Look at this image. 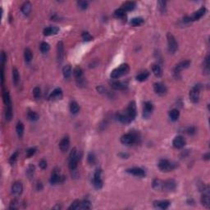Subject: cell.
<instances>
[{"label":"cell","mask_w":210,"mask_h":210,"mask_svg":"<svg viewBox=\"0 0 210 210\" xmlns=\"http://www.w3.org/2000/svg\"><path fill=\"white\" fill-rule=\"evenodd\" d=\"M39 48H40V51L43 52V53H45V52H48L50 49V46L48 43L46 42H42L40 44V46H39Z\"/></svg>","instance_id":"44"},{"label":"cell","mask_w":210,"mask_h":210,"mask_svg":"<svg viewBox=\"0 0 210 210\" xmlns=\"http://www.w3.org/2000/svg\"><path fill=\"white\" fill-rule=\"evenodd\" d=\"M187 132H188V134H190V135H193V134L195 133V127H189L188 130H187Z\"/></svg>","instance_id":"56"},{"label":"cell","mask_w":210,"mask_h":210,"mask_svg":"<svg viewBox=\"0 0 210 210\" xmlns=\"http://www.w3.org/2000/svg\"><path fill=\"white\" fill-rule=\"evenodd\" d=\"M35 166L33 165V164H31L30 166L28 167V168H27V171H26V175L27 176L31 179L32 178L33 176H34V173H35Z\"/></svg>","instance_id":"43"},{"label":"cell","mask_w":210,"mask_h":210,"mask_svg":"<svg viewBox=\"0 0 210 210\" xmlns=\"http://www.w3.org/2000/svg\"><path fill=\"white\" fill-rule=\"evenodd\" d=\"M24 125L22 122H18V124H17V127H16V131H17V133H18V136L21 138L23 136V134H24Z\"/></svg>","instance_id":"35"},{"label":"cell","mask_w":210,"mask_h":210,"mask_svg":"<svg viewBox=\"0 0 210 210\" xmlns=\"http://www.w3.org/2000/svg\"><path fill=\"white\" fill-rule=\"evenodd\" d=\"M57 61L59 63H61L63 61V57H64V45L62 41H59L57 43Z\"/></svg>","instance_id":"15"},{"label":"cell","mask_w":210,"mask_h":210,"mask_svg":"<svg viewBox=\"0 0 210 210\" xmlns=\"http://www.w3.org/2000/svg\"><path fill=\"white\" fill-rule=\"evenodd\" d=\"M13 81L15 85H18L20 81V75L18 68L13 67Z\"/></svg>","instance_id":"30"},{"label":"cell","mask_w":210,"mask_h":210,"mask_svg":"<svg viewBox=\"0 0 210 210\" xmlns=\"http://www.w3.org/2000/svg\"><path fill=\"white\" fill-rule=\"evenodd\" d=\"M82 39L85 41H91V40H93V37H92V35L89 32L85 31V32L82 33Z\"/></svg>","instance_id":"52"},{"label":"cell","mask_w":210,"mask_h":210,"mask_svg":"<svg viewBox=\"0 0 210 210\" xmlns=\"http://www.w3.org/2000/svg\"><path fill=\"white\" fill-rule=\"evenodd\" d=\"M114 15L115 17L118 18H123L126 17V11L123 8H120L117 9L115 12H114Z\"/></svg>","instance_id":"42"},{"label":"cell","mask_w":210,"mask_h":210,"mask_svg":"<svg viewBox=\"0 0 210 210\" xmlns=\"http://www.w3.org/2000/svg\"><path fill=\"white\" fill-rule=\"evenodd\" d=\"M149 76V72L148 71H142V72H140V74H138L136 76V80H138V81H144V80H146L148 77Z\"/></svg>","instance_id":"32"},{"label":"cell","mask_w":210,"mask_h":210,"mask_svg":"<svg viewBox=\"0 0 210 210\" xmlns=\"http://www.w3.org/2000/svg\"><path fill=\"white\" fill-rule=\"evenodd\" d=\"M179 117H180L179 110L174 108V109H172L170 112H169V118H171L172 121H173V122L177 121L178 118H179Z\"/></svg>","instance_id":"31"},{"label":"cell","mask_w":210,"mask_h":210,"mask_svg":"<svg viewBox=\"0 0 210 210\" xmlns=\"http://www.w3.org/2000/svg\"><path fill=\"white\" fill-rule=\"evenodd\" d=\"M158 4L159 6V10L161 11V13H165L166 12V4L167 2L165 1H158Z\"/></svg>","instance_id":"50"},{"label":"cell","mask_w":210,"mask_h":210,"mask_svg":"<svg viewBox=\"0 0 210 210\" xmlns=\"http://www.w3.org/2000/svg\"><path fill=\"white\" fill-rule=\"evenodd\" d=\"M111 86L112 88H113L114 90H123L127 88V84L123 81H113L111 84Z\"/></svg>","instance_id":"23"},{"label":"cell","mask_w":210,"mask_h":210,"mask_svg":"<svg viewBox=\"0 0 210 210\" xmlns=\"http://www.w3.org/2000/svg\"><path fill=\"white\" fill-rule=\"evenodd\" d=\"M119 155H120V156H121L122 158H126L129 156V155H128L127 153H120Z\"/></svg>","instance_id":"58"},{"label":"cell","mask_w":210,"mask_h":210,"mask_svg":"<svg viewBox=\"0 0 210 210\" xmlns=\"http://www.w3.org/2000/svg\"><path fill=\"white\" fill-rule=\"evenodd\" d=\"M31 7L32 5L30 2H25L22 6V12L24 15H29V13H31Z\"/></svg>","instance_id":"27"},{"label":"cell","mask_w":210,"mask_h":210,"mask_svg":"<svg viewBox=\"0 0 210 210\" xmlns=\"http://www.w3.org/2000/svg\"><path fill=\"white\" fill-rule=\"evenodd\" d=\"M71 66L70 65H66L63 68H62V74L64 76L66 79H68L71 76Z\"/></svg>","instance_id":"34"},{"label":"cell","mask_w":210,"mask_h":210,"mask_svg":"<svg viewBox=\"0 0 210 210\" xmlns=\"http://www.w3.org/2000/svg\"><path fill=\"white\" fill-rule=\"evenodd\" d=\"M35 152H36V149H35V148H30V149H28L27 151H26V157H32L35 153Z\"/></svg>","instance_id":"54"},{"label":"cell","mask_w":210,"mask_h":210,"mask_svg":"<svg viewBox=\"0 0 210 210\" xmlns=\"http://www.w3.org/2000/svg\"><path fill=\"white\" fill-rule=\"evenodd\" d=\"M153 104L149 101H147L144 103V112H143V116L144 118H149V116L151 115L152 112H153Z\"/></svg>","instance_id":"17"},{"label":"cell","mask_w":210,"mask_h":210,"mask_svg":"<svg viewBox=\"0 0 210 210\" xmlns=\"http://www.w3.org/2000/svg\"><path fill=\"white\" fill-rule=\"evenodd\" d=\"M22 191H23V186L21 182L19 181H16L13 184L12 186V193L14 195L18 196L20 195H22Z\"/></svg>","instance_id":"16"},{"label":"cell","mask_w":210,"mask_h":210,"mask_svg":"<svg viewBox=\"0 0 210 210\" xmlns=\"http://www.w3.org/2000/svg\"><path fill=\"white\" fill-rule=\"evenodd\" d=\"M103 180H102V170L98 168L95 170L93 176V185L94 188L97 190H100L103 187Z\"/></svg>","instance_id":"6"},{"label":"cell","mask_w":210,"mask_h":210,"mask_svg":"<svg viewBox=\"0 0 210 210\" xmlns=\"http://www.w3.org/2000/svg\"><path fill=\"white\" fill-rule=\"evenodd\" d=\"M153 90H154L155 93L159 94V95H164L167 91L166 85L160 83V82L153 84Z\"/></svg>","instance_id":"13"},{"label":"cell","mask_w":210,"mask_h":210,"mask_svg":"<svg viewBox=\"0 0 210 210\" xmlns=\"http://www.w3.org/2000/svg\"><path fill=\"white\" fill-rule=\"evenodd\" d=\"M209 157H210L209 153H206L205 155H204V159H205V160H209Z\"/></svg>","instance_id":"57"},{"label":"cell","mask_w":210,"mask_h":210,"mask_svg":"<svg viewBox=\"0 0 210 210\" xmlns=\"http://www.w3.org/2000/svg\"><path fill=\"white\" fill-rule=\"evenodd\" d=\"M138 136L137 134L135 132H130V133H127L123 135L121 137V142L123 144H126V145H131V144H135L136 142H137L138 140Z\"/></svg>","instance_id":"5"},{"label":"cell","mask_w":210,"mask_h":210,"mask_svg":"<svg viewBox=\"0 0 210 210\" xmlns=\"http://www.w3.org/2000/svg\"><path fill=\"white\" fill-rule=\"evenodd\" d=\"M87 160H88V162L90 163V164H94L95 162H96V157H95V155H94V153H90L88 154V158H87Z\"/></svg>","instance_id":"46"},{"label":"cell","mask_w":210,"mask_h":210,"mask_svg":"<svg viewBox=\"0 0 210 210\" xmlns=\"http://www.w3.org/2000/svg\"><path fill=\"white\" fill-rule=\"evenodd\" d=\"M18 155H19V152L18 151H16L15 153H13V154L11 155V157L9 158V163L11 164V165H13L16 161H17V159H18Z\"/></svg>","instance_id":"47"},{"label":"cell","mask_w":210,"mask_h":210,"mask_svg":"<svg viewBox=\"0 0 210 210\" xmlns=\"http://www.w3.org/2000/svg\"><path fill=\"white\" fill-rule=\"evenodd\" d=\"M3 99L6 106H8V105H12V101L10 99V94H9V92L7 90H4L3 93Z\"/></svg>","instance_id":"39"},{"label":"cell","mask_w":210,"mask_h":210,"mask_svg":"<svg viewBox=\"0 0 210 210\" xmlns=\"http://www.w3.org/2000/svg\"><path fill=\"white\" fill-rule=\"evenodd\" d=\"M130 71V66L127 63H124V64H122L121 66H119L118 67H117L116 69H114L111 74H110V76L111 78L113 79H118L122 77L124 75L127 74Z\"/></svg>","instance_id":"2"},{"label":"cell","mask_w":210,"mask_h":210,"mask_svg":"<svg viewBox=\"0 0 210 210\" xmlns=\"http://www.w3.org/2000/svg\"><path fill=\"white\" fill-rule=\"evenodd\" d=\"M59 147L62 152H66L69 147H70V139L68 136H65L62 138V140H61L60 144H59Z\"/></svg>","instance_id":"20"},{"label":"cell","mask_w":210,"mask_h":210,"mask_svg":"<svg viewBox=\"0 0 210 210\" xmlns=\"http://www.w3.org/2000/svg\"><path fill=\"white\" fill-rule=\"evenodd\" d=\"M190 66V60H184V61L181 62H179L177 65L176 66L175 69H174L175 74H178L181 71L188 68Z\"/></svg>","instance_id":"14"},{"label":"cell","mask_w":210,"mask_h":210,"mask_svg":"<svg viewBox=\"0 0 210 210\" xmlns=\"http://www.w3.org/2000/svg\"><path fill=\"white\" fill-rule=\"evenodd\" d=\"M205 13H206V8L204 7H201V8L199 9L198 11H196L195 13H194L191 17H190V22H194V21H197V20L200 19L203 16H204Z\"/></svg>","instance_id":"19"},{"label":"cell","mask_w":210,"mask_h":210,"mask_svg":"<svg viewBox=\"0 0 210 210\" xmlns=\"http://www.w3.org/2000/svg\"><path fill=\"white\" fill-rule=\"evenodd\" d=\"M27 118H28V119H29L30 121H31V122H36V121L39 120V116L37 113L33 112V111H30V112H28V113H27Z\"/></svg>","instance_id":"38"},{"label":"cell","mask_w":210,"mask_h":210,"mask_svg":"<svg viewBox=\"0 0 210 210\" xmlns=\"http://www.w3.org/2000/svg\"><path fill=\"white\" fill-rule=\"evenodd\" d=\"M73 75H74L76 80L77 81H79L80 83L81 81H83V71H82L80 66H76L75 67L74 70H73Z\"/></svg>","instance_id":"21"},{"label":"cell","mask_w":210,"mask_h":210,"mask_svg":"<svg viewBox=\"0 0 210 210\" xmlns=\"http://www.w3.org/2000/svg\"><path fill=\"white\" fill-rule=\"evenodd\" d=\"M19 208V201H18L17 199H14L13 200H12L10 206H9V209H18Z\"/></svg>","instance_id":"48"},{"label":"cell","mask_w":210,"mask_h":210,"mask_svg":"<svg viewBox=\"0 0 210 210\" xmlns=\"http://www.w3.org/2000/svg\"><path fill=\"white\" fill-rule=\"evenodd\" d=\"M24 57H25V60L26 62H30L33 58V53L32 51L29 48H26L25 49V52H24Z\"/></svg>","instance_id":"36"},{"label":"cell","mask_w":210,"mask_h":210,"mask_svg":"<svg viewBox=\"0 0 210 210\" xmlns=\"http://www.w3.org/2000/svg\"><path fill=\"white\" fill-rule=\"evenodd\" d=\"M176 188V182L174 180H167L163 181L162 184V190L165 191H173Z\"/></svg>","instance_id":"10"},{"label":"cell","mask_w":210,"mask_h":210,"mask_svg":"<svg viewBox=\"0 0 210 210\" xmlns=\"http://www.w3.org/2000/svg\"><path fill=\"white\" fill-rule=\"evenodd\" d=\"M203 195L201 197V204L207 209L210 207V198H209V186H205L202 189Z\"/></svg>","instance_id":"8"},{"label":"cell","mask_w":210,"mask_h":210,"mask_svg":"<svg viewBox=\"0 0 210 210\" xmlns=\"http://www.w3.org/2000/svg\"><path fill=\"white\" fill-rule=\"evenodd\" d=\"M80 200H75L71 206L68 208V209L71 210H75V209H79V208H80Z\"/></svg>","instance_id":"49"},{"label":"cell","mask_w":210,"mask_h":210,"mask_svg":"<svg viewBox=\"0 0 210 210\" xmlns=\"http://www.w3.org/2000/svg\"><path fill=\"white\" fill-rule=\"evenodd\" d=\"M152 71L153 73L154 74L155 76L157 77H161L162 76V67L160 66L155 63V64H153L152 65Z\"/></svg>","instance_id":"26"},{"label":"cell","mask_w":210,"mask_h":210,"mask_svg":"<svg viewBox=\"0 0 210 210\" xmlns=\"http://www.w3.org/2000/svg\"><path fill=\"white\" fill-rule=\"evenodd\" d=\"M61 176L58 173V172L57 170H54L52 172L51 177H50V183L52 185H55V184L58 183L61 180Z\"/></svg>","instance_id":"25"},{"label":"cell","mask_w":210,"mask_h":210,"mask_svg":"<svg viewBox=\"0 0 210 210\" xmlns=\"http://www.w3.org/2000/svg\"><path fill=\"white\" fill-rule=\"evenodd\" d=\"M92 208L91 203L87 200L80 201V208L79 209H90Z\"/></svg>","instance_id":"41"},{"label":"cell","mask_w":210,"mask_h":210,"mask_svg":"<svg viewBox=\"0 0 210 210\" xmlns=\"http://www.w3.org/2000/svg\"><path fill=\"white\" fill-rule=\"evenodd\" d=\"M167 45H168V50L172 53H174L178 49V43L176 42V39L174 37V35L171 33H167Z\"/></svg>","instance_id":"7"},{"label":"cell","mask_w":210,"mask_h":210,"mask_svg":"<svg viewBox=\"0 0 210 210\" xmlns=\"http://www.w3.org/2000/svg\"><path fill=\"white\" fill-rule=\"evenodd\" d=\"M127 172L130 173L131 175L135 176H138V177H144L146 173L142 168L140 167H132V168H129L127 169Z\"/></svg>","instance_id":"12"},{"label":"cell","mask_w":210,"mask_h":210,"mask_svg":"<svg viewBox=\"0 0 210 210\" xmlns=\"http://www.w3.org/2000/svg\"><path fill=\"white\" fill-rule=\"evenodd\" d=\"M77 5H78L79 8H80L81 10H85L88 8V4L87 1H78L77 2Z\"/></svg>","instance_id":"51"},{"label":"cell","mask_w":210,"mask_h":210,"mask_svg":"<svg viewBox=\"0 0 210 210\" xmlns=\"http://www.w3.org/2000/svg\"><path fill=\"white\" fill-rule=\"evenodd\" d=\"M136 6V2L133 1H130V2H126L125 4H123V8L127 12V11H132L134 10Z\"/></svg>","instance_id":"28"},{"label":"cell","mask_w":210,"mask_h":210,"mask_svg":"<svg viewBox=\"0 0 210 210\" xmlns=\"http://www.w3.org/2000/svg\"><path fill=\"white\" fill-rule=\"evenodd\" d=\"M136 104L134 101L131 102L128 107H127V111L125 113H118L117 114V118L120 123H124V124H128L131 123L136 117Z\"/></svg>","instance_id":"1"},{"label":"cell","mask_w":210,"mask_h":210,"mask_svg":"<svg viewBox=\"0 0 210 210\" xmlns=\"http://www.w3.org/2000/svg\"><path fill=\"white\" fill-rule=\"evenodd\" d=\"M80 111V106L76 102V101H72L70 104V112L72 114H77Z\"/></svg>","instance_id":"33"},{"label":"cell","mask_w":210,"mask_h":210,"mask_svg":"<svg viewBox=\"0 0 210 210\" xmlns=\"http://www.w3.org/2000/svg\"><path fill=\"white\" fill-rule=\"evenodd\" d=\"M62 90L60 88H57V89H55V90L50 94L49 99L54 100V99H62Z\"/></svg>","instance_id":"24"},{"label":"cell","mask_w":210,"mask_h":210,"mask_svg":"<svg viewBox=\"0 0 210 210\" xmlns=\"http://www.w3.org/2000/svg\"><path fill=\"white\" fill-rule=\"evenodd\" d=\"M33 95L35 99H39L41 98V90L39 86H36L33 90Z\"/></svg>","instance_id":"45"},{"label":"cell","mask_w":210,"mask_h":210,"mask_svg":"<svg viewBox=\"0 0 210 210\" xmlns=\"http://www.w3.org/2000/svg\"><path fill=\"white\" fill-rule=\"evenodd\" d=\"M204 71L208 74L209 71V55H207L204 60Z\"/></svg>","instance_id":"53"},{"label":"cell","mask_w":210,"mask_h":210,"mask_svg":"<svg viewBox=\"0 0 210 210\" xmlns=\"http://www.w3.org/2000/svg\"><path fill=\"white\" fill-rule=\"evenodd\" d=\"M13 107L12 105L6 106V110H5V119L6 121H11L13 118Z\"/></svg>","instance_id":"29"},{"label":"cell","mask_w":210,"mask_h":210,"mask_svg":"<svg viewBox=\"0 0 210 210\" xmlns=\"http://www.w3.org/2000/svg\"><path fill=\"white\" fill-rule=\"evenodd\" d=\"M39 167H40L41 169H45V168L47 167V162H46L44 159H42V160L39 161Z\"/></svg>","instance_id":"55"},{"label":"cell","mask_w":210,"mask_h":210,"mask_svg":"<svg viewBox=\"0 0 210 210\" xmlns=\"http://www.w3.org/2000/svg\"><path fill=\"white\" fill-rule=\"evenodd\" d=\"M172 144L176 149H181L186 144V139L182 136H177L172 140Z\"/></svg>","instance_id":"11"},{"label":"cell","mask_w":210,"mask_h":210,"mask_svg":"<svg viewBox=\"0 0 210 210\" xmlns=\"http://www.w3.org/2000/svg\"><path fill=\"white\" fill-rule=\"evenodd\" d=\"M153 207L158 209H167L171 204L168 200H156L153 202Z\"/></svg>","instance_id":"18"},{"label":"cell","mask_w":210,"mask_h":210,"mask_svg":"<svg viewBox=\"0 0 210 210\" xmlns=\"http://www.w3.org/2000/svg\"><path fill=\"white\" fill-rule=\"evenodd\" d=\"M37 189H38V190H40L42 189V184H41V183H38V185H37Z\"/></svg>","instance_id":"59"},{"label":"cell","mask_w":210,"mask_h":210,"mask_svg":"<svg viewBox=\"0 0 210 210\" xmlns=\"http://www.w3.org/2000/svg\"><path fill=\"white\" fill-rule=\"evenodd\" d=\"M79 160H80V156L77 154L76 149L74 148L71 151L70 155H69V164H68V166H69L70 170L74 171L77 167Z\"/></svg>","instance_id":"4"},{"label":"cell","mask_w":210,"mask_h":210,"mask_svg":"<svg viewBox=\"0 0 210 210\" xmlns=\"http://www.w3.org/2000/svg\"><path fill=\"white\" fill-rule=\"evenodd\" d=\"M143 23H144V19L142 18H133V19H131V22H130V24L132 26H140Z\"/></svg>","instance_id":"40"},{"label":"cell","mask_w":210,"mask_h":210,"mask_svg":"<svg viewBox=\"0 0 210 210\" xmlns=\"http://www.w3.org/2000/svg\"><path fill=\"white\" fill-rule=\"evenodd\" d=\"M200 85H195L192 89L190 90V99L192 101L193 103L196 104L200 100Z\"/></svg>","instance_id":"9"},{"label":"cell","mask_w":210,"mask_h":210,"mask_svg":"<svg viewBox=\"0 0 210 210\" xmlns=\"http://www.w3.org/2000/svg\"><path fill=\"white\" fill-rule=\"evenodd\" d=\"M177 166V164L176 162H171L167 159H160L159 162L158 163V167L159 168V170L162 171V172H170L172 171L173 169H175L176 167Z\"/></svg>","instance_id":"3"},{"label":"cell","mask_w":210,"mask_h":210,"mask_svg":"<svg viewBox=\"0 0 210 210\" xmlns=\"http://www.w3.org/2000/svg\"><path fill=\"white\" fill-rule=\"evenodd\" d=\"M162 184L163 181L159 179L153 180V188L156 190H162Z\"/></svg>","instance_id":"37"},{"label":"cell","mask_w":210,"mask_h":210,"mask_svg":"<svg viewBox=\"0 0 210 210\" xmlns=\"http://www.w3.org/2000/svg\"><path fill=\"white\" fill-rule=\"evenodd\" d=\"M59 31V28L56 27V26H48L46 27L43 31L44 35L45 36H49V35H56L57 32Z\"/></svg>","instance_id":"22"}]
</instances>
